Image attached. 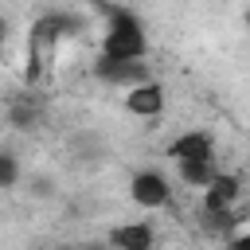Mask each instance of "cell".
Returning <instances> with one entry per match:
<instances>
[{
    "mask_svg": "<svg viewBox=\"0 0 250 250\" xmlns=\"http://www.w3.org/2000/svg\"><path fill=\"white\" fill-rule=\"evenodd\" d=\"M148 55V31L145 23L129 12V8H109L105 20V35H102V51L98 59H117V62H137Z\"/></svg>",
    "mask_w": 250,
    "mask_h": 250,
    "instance_id": "1",
    "label": "cell"
},
{
    "mask_svg": "<svg viewBox=\"0 0 250 250\" xmlns=\"http://www.w3.org/2000/svg\"><path fill=\"white\" fill-rule=\"evenodd\" d=\"M129 199L145 211H160V207L172 203V180L156 168H141V172L129 176Z\"/></svg>",
    "mask_w": 250,
    "mask_h": 250,
    "instance_id": "2",
    "label": "cell"
},
{
    "mask_svg": "<svg viewBox=\"0 0 250 250\" xmlns=\"http://www.w3.org/2000/svg\"><path fill=\"white\" fill-rule=\"evenodd\" d=\"M94 78H98L102 86H113V90H133V86L148 82V78H152V70H148V62H145V59H137V62L98 59V62H94Z\"/></svg>",
    "mask_w": 250,
    "mask_h": 250,
    "instance_id": "3",
    "label": "cell"
},
{
    "mask_svg": "<svg viewBox=\"0 0 250 250\" xmlns=\"http://www.w3.org/2000/svg\"><path fill=\"white\" fill-rule=\"evenodd\" d=\"M238 199H242V176L238 172H223L203 188V215H223V211H238Z\"/></svg>",
    "mask_w": 250,
    "mask_h": 250,
    "instance_id": "4",
    "label": "cell"
},
{
    "mask_svg": "<svg viewBox=\"0 0 250 250\" xmlns=\"http://www.w3.org/2000/svg\"><path fill=\"white\" fill-rule=\"evenodd\" d=\"M164 105H168V90H164V82H156V78L125 90V113H133V117H141V121L160 117Z\"/></svg>",
    "mask_w": 250,
    "mask_h": 250,
    "instance_id": "5",
    "label": "cell"
},
{
    "mask_svg": "<svg viewBox=\"0 0 250 250\" xmlns=\"http://www.w3.org/2000/svg\"><path fill=\"white\" fill-rule=\"evenodd\" d=\"M168 156L176 164L180 160H219L215 156V133L211 129H188L168 145Z\"/></svg>",
    "mask_w": 250,
    "mask_h": 250,
    "instance_id": "6",
    "label": "cell"
},
{
    "mask_svg": "<svg viewBox=\"0 0 250 250\" xmlns=\"http://www.w3.org/2000/svg\"><path fill=\"white\" fill-rule=\"evenodd\" d=\"M105 242L113 250H156V230L148 219H133V223H117L109 227Z\"/></svg>",
    "mask_w": 250,
    "mask_h": 250,
    "instance_id": "7",
    "label": "cell"
},
{
    "mask_svg": "<svg viewBox=\"0 0 250 250\" xmlns=\"http://www.w3.org/2000/svg\"><path fill=\"white\" fill-rule=\"evenodd\" d=\"M176 172H180V180H184L188 188H199V191H203V188L219 176V160H180Z\"/></svg>",
    "mask_w": 250,
    "mask_h": 250,
    "instance_id": "8",
    "label": "cell"
},
{
    "mask_svg": "<svg viewBox=\"0 0 250 250\" xmlns=\"http://www.w3.org/2000/svg\"><path fill=\"white\" fill-rule=\"evenodd\" d=\"M39 117H43V105H39V98H35V94L16 98V102H12V109H8V121H12L16 129H35V125H39Z\"/></svg>",
    "mask_w": 250,
    "mask_h": 250,
    "instance_id": "9",
    "label": "cell"
},
{
    "mask_svg": "<svg viewBox=\"0 0 250 250\" xmlns=\"http://www.w3.org/2000/svg\"><path fill=\"white\" fill-rule=\"evenodd\" d=\"M20 176H23L20 156H16V152H8V148H0V191L16 188V184H20Z\"/></svg>",
    "mask_w": 250,
    "mask_h": 250,
    "instance_id": "10",
    "label": "cell"
},
{
    "mask_svg": "<svg viewBox=\"0 0 250 250\" xmlns=\"http://www.w3.org/2000/svg\"><path fill=\"white\" fill-rule=\"evenodd\" d=\"M27 191H31V195H51V180H47V176H35Z\"/></svg>",
    "mask_w": 250,
    "mask_h": 250,
    "instance_id": "11",
    "label": "cell"
},
{
    "mask_svg": "<svg viewBox=\"0 0 250 250\" xmlns=\"http://www.w3.org/2000/svg\"><path fill=\"white\" fill-rule=\"evenodd\" d=\"M8 35H12V27H8V16H0V47L8 43Z\"/></svg>",
    "mask_w": 250,
    "mask_h": 250,
    "instance_id": "12",
    "label": "cell"
},
{
    "mask_svg": "<svg viewBox=\"0 0 250 250\" xmlns=\"http://www.w3.org/2000/svg\"><path fill=\"white\" fill-rule=\"evenodd\" d=\"M94 4H98V0H94Z\"/></svg>",
    "mask_w": 250,
    "mask_h": 250,
    "instance_id": "13",
    "label": "cell"
}]
</instances>
